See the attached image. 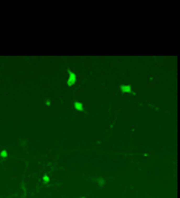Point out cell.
<instances>
[{
    "instance_id": "1",
    "label": "cell",
    "mask_w": 180,
    "mask_h": 198,
    "mask_svg": "<svg viewBox=\"0 0 180 198\" xmlns=\"http://www.w3.org/2000/svg\"><path fill=\"white\" fill-rule=\"evenodd\" d=\"M67 72H68V79H67V85L68 87H72V85L76 83V79H77V77H76V73L75 72H72L70 68L67 69Z\"/></svg>"
},
{
    "instance_id": "2",
    "label": "cell",
    "mask_w": 180,
    "mask_h": 198,
    "mask_svg": "<svg viewBox=\"0 0 180 198\" xmlns=\"http://www.w3.org/2000/svg\"><path fill=\"white\" fill-rule=\"evenodd\" d=\"M121 92L122 93H133L132 92V85L130 84H121ZM134 94V93H133Z\"/></svg>"
},
{
    "instance_id": "3",
    "label": "cell",
    "mask_w": 180,
    "mask_h": 198,
    "mask_svg": "<svg viewBox=\"0 0 180 198\" xmlns=\"http://www.w3.org/2000/svg\"><path fill=\"white\" fill-rule=\"evenodd\" d=\"M73 107H75V109H76V110H78V112H82V110H83V104L80 103V102H75Z\"/></svg>"
},
{
    "instance_id": "4",
    "label": "cell",
    "mask_w": 180,
    "mask_h": 198,
    "mask_svg": "<svg viewBox=\"0 0 180 198\" xmlns=\"http://www.w3.org/2000/svg\"><path fill=\"white\" fill-rule=\"evenodd\" d=\"M6 156H8V151L6 150H3L0 152V157H6Z\"/></svg>"
},
{
    "instance_id": "5",
    "label": "cell",
    "mask_w": 180,
    "mask_h": 198,
    "mask_svg": "<svg viewBox=\"0 0 180 198\" xmlns=\"http://www.w3.org/2000/svg\"><path fill=\"white\" fill-rule=\"evenodd\" d=\"M43 181H45V182H47V181H48V177H47V176H45V177H43Z\"/></svg>"
}]
</instances>
